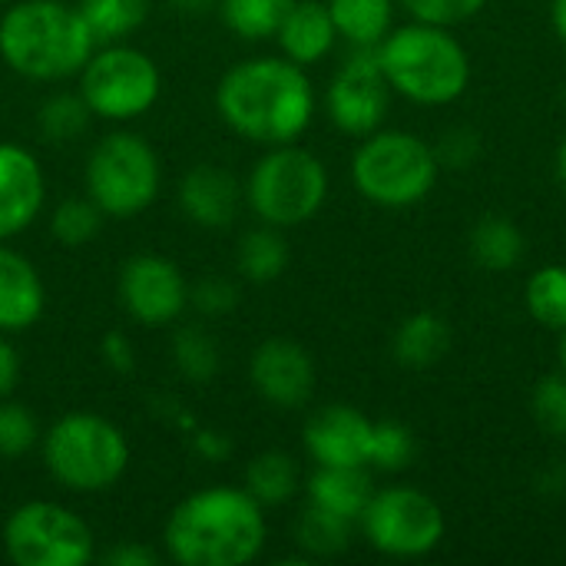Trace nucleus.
I'll list each match as a JSON object with an SVG mask.
<instances>
[{
	"instance_id": "nucleus-10",
	"label": "nucleus",
	"mask_w": 566,
	"mask_h": 566,
	"mask_svg": "<svg viewBox=\"0 0 566 566\" xmlns=\"http://www.w3.org/2000/svg\"><path fill=\"white\" fill-rule=\"evenodd\" d=\"M10 560L20 566H83L93 560L90 527L66 507L30 501L3 527Z\"/></svg>"
},
{
	"instance_id": "nucleus-34",
	"label": "nucleus",
	"mask_w": 566,
	"mask_h": 566,
	"mask_svg": "<svg viewBox=\"0 0 566 566\" xmlns=\"http://www.w3.org/2000/svg\"><path fill=\"white\" fill-rule=\"evenodd\" d=\"M531 415L537 428L557 441H566V375H547L531 391Z\"/></svg>"
},
{
	"instance_id": "nucleus-15",
	"label": "nucleus",
	"mask_w": 566,
	"mask_h": 566,
	"mask_svg": "<svg viewBox=\"0 0 566 566\" xmlns=\"http://www.w3.org/2000/svg\"><path fill=\"white\" fill-rule=\"evenodd\" d=\"M375 421L352 405H328L305 424V451L325 468H368Z\"/></svg>"
},
{
	"instance_id": "nucleus-12",
	"label": "nucleus",
	"mask_w": 566,
	"mask_h": 566,
	"mask_svg": "<svg viewBox=\"0 0 566 566\" xmlns=\"http://www.w3.org/2000/svg\"><path fill=\"white\" fill-rule=\"evenodd\" d=\"M325 106L332 123L348 136H368L381 129L388 106H391V86L381 73L375 50H355L342 70L332 76Z\"/></svg>"
},
{
	"instance_id": "nucleus-29",
	"label": "nucleus",
	"mask_w": 566,
	"mask_h": 566,
	"mask_svg": "<svg viewBox=\"0 0 566 566\" xmlns=\"http://www.w3.org/2000/svg\"><path fill=\"white\" fill-rule=\"evenodd\" d=\"M295 0H222V20L245 40L275 36Z\"/></svg>"
},
{
	"instance_id": "nucleus-43",
	"label": "nucleus",
	"mask_w": 566,
	"mask_h": 566,
	"mask_svg": "<svg viewBox=\"0 0 566 566\" xmlns=\"http://www.w3.org/2000/svg\"><path fill=\"white\" fill-rule=\"evenodd\" d=\"M551 23L557 40L566 46V0H551Z\"/></svg>"
},
{
	"instance_id": "nucleus-44",
	"label": "nucleus",
	"mask_w": 566,
	"mask_h": 566,
	"mask_svg": "<svg viewBox=\"0 0 566 566\" xmlns=\"http://www.w3.org/2000/svg\"><path fill=\"white\" fill-rule=\"evenodd\" d=\"M179 13H189V17H202L216 0H169Z\"/></svg>"
},
{
	"instance_id": "nucleus-32",
	"label": "nucleus",
	"mask_w": 566,
	"mask_h": 566,
	"mask_svg": "<svg viewBox=\"0 0 566 566\" xmlns=\"http://www.w3.org/2000/svg\"><path fill=\"white\" fill-rule=\"evenodd\" d=\"M90 123V106L83 96H50L40 109V133L50 143H70L76 139Z\"/></svg>"
},
{
	"instance_id": "nucleus-47",
	"label": "nucleus",
	"mask_w": 566,
	"mask_h": 566,
	"mask_svg": "<svg viewBox=\"0 0 566 566\" xmlns=\"http://www.w3.org/2000/svg\"><path fill=\"white\" fill-rule=\"evenodd\" d=\"M564 106H566V90H564Z\"/></svg>"
},
{
	"instance_id": "nucleus-14",
	"label": "nucleus",
	"mask_w": 566,
	"mask_h": 566,
	"mask_svg": "<svg viewBox=\"0 0 566 566\" xmlns=\"http://www.w3.org/2000/svg\"><path fill=\"white\" fill-rule=\"evenodd\" d=\"M249 375L255 391L275 408H302L315 391V361L289 338L262 342L252 355Z\"/></svg>"
},
{
	"instance_id": "nucleus-33",
	"label": "nucleus",
	"mask_w": 566,
	"mask_h": 566,
	"mask_svg": "<svg viewBox=\"0 0 566 566\" xmlns=\"http://www.w3.org/2000/svg\"><path fill=\"white\" fill-rule=\"evenodd\" d=\"M103 222V209L93 199H63L53 212L50 232L63 245H86Z\"/></svg>"
},
{
	"instance_id": "nucleus-31",
	"label": "nucleus",
	"mask_w": 566,
	"mask_h": 566,
	"mask_svg": "<svg viewBox=\"0 0 566 566\" xmlns=\"http://www.w3.org/2000/svg\"><path fill=\"white\" fill-rule=\"evenodd\" d=\"M415 434L408 424L401 421H375L371 428V458H368V468L375 471H405L411 461H415Z\"/></svg>"
},
{
	"instance_id": "nucleus-9",
	"label": "nucleus",
	"mask_w": 566,
	"mask_h": 566,
	"mask_svg": "<svg viewBox=\"0 0 566 566\" xmlns=\"http://www.w3.org/2000/svg\"><path fill=\"white\" fill-rule=\"evenodd\" d=\"M90 199L106 216H136L159 192V159L143 136L113 133L90 153L86 163Z\"/></svg>"
},
{
	"instance_id": "nucleus-25",
	"label": "nucleus",
	"mask_w": 566,
	"mask_h": 566,
	"mask_svg": "<svg viewBox=\"0 0 566 566\" xmlns=\"http://www.w3.org/2000/svg\"><path fill=\"white\" fill-rule=\"evenodd\" d=\"M245 491L262 504V507H279L295 497L298 491V468L289 454L282 451H265L259 454L249 471H245Z\"/></svg>"
},
{
	"instance_id": "nucleus-23",
	"label": "nucleus",
	"mask_w": 566,
	"mask_h": 566,
	"mask_svg": "<svg viewBox=\"0 0 566 566\" xmlns=\"http://www.w3.org/2000/svg\"><path fill=\"white\" fill-rule=\"evenodd\" d=\"M328 13L355 50H375L395 23V0H328Z\"/></svg>"
},
{
	"instance_id": "nucleus-11",
	"label": "nucleus",
	"mask_w": 566,
	"mask_h": 566,
	"mask_svg": "<svg viewBox=\"0 0 566 566\" xmlns=\"http://www.w3.org/2000/svg\"><path fill=\"white\" fill-rule=\"evenodd\" d=\"M80 96L103 119L143 116L159 96L156 63L133 46H106L93 53L80 76Z\"/></svg>"
},
{
	"instance_id": "nucleus-7",
	"label": "nucleus",
	"mask_w": 566,
	"mask_h": 566,
	"mask_svg": "<svg viewBox=\"0 0 566 566\" xmlns=\"http://www.w3.org/2000/svg\"><path fill=\"white\" fill-rule=\"evenodd\" d=\"M328 196V172L318 156L292 143L272 146L249 176L252 212L275 229H292L308 222Z\"/></svg>"
},
{
	"instance_id": "nucleus-36",
	"label": "nucleus",
	"mask_w": 566,
	"mask_h": 566,
	"mask_svg": "<svg viewBox=\"0 0 566 566\" xmlns=\"http://www.w3.org/2000/svg\"><path fill=\"white\" fill-rule=\"evenodd\" d=\"M398 3L411 13V20L441 23V27H458L488 7V0H398Z\"/></svg>"
},
{
	"instance_id": "nucleus-19",
	"label": "nucleus",
	"mask_w": 566,
	"mask_h": 566,
	"mask_svg": "<svg viewBox=\"0 0 566 566\" xmlns=\"http://www.w3.org/2000/svg\"><path fill=\"white\" fill-rule=\"evenodd\" d=\"M43 312V285L36 269L10 252L0 249V332H23Z\"/></svg>"
},
{
	"instance_id": "nucleus-27",
	"label": "nucleus",
	"mask_w": 566,
	"mask_h": 566,
	"mask_svg": "<svg viewBox=\"0 0 566 566\" xmlns=\"http://www.w3.org/2000/svg\"><path fill=\"white\" fill-rule=\"evenodd\" d=\"M76 10L96 43H116L146 20L149 0H83Z\"/></svg>"
},
{
	"instance_id": "nucleus-30",
	"label": "nucleus",
	"mask_w": 566,
	"mask_h": 566,
	"mask_svg": "<svg viewBox=\"0 0 566 566\" xmlns=\"http://www.w3.org/2000/svg\"><path fill=\"white\" fill-rule=\"evenodd\" d=\"M172 358H176V368L189 381H196V385L212 381V375L219 371V345L199 325H186V328L176 332V338H172Z\"/></svg>"
},
{
	"instance_id": "nucleus-48",
	"label": "nucleus",
	"mask_w": 566,
	"mask_h": 566,
	"mask_svg": "<svg viewBox=\"0 0 566 566\" xmlns=\"http://www.w3.org/2000/svg\"><path fill=\"white\" fill-rule=\"evenodd\" d=\"M0 3H3V0H0Z\"/></svg>"
},
{
	"instance_id": "nucleus-1",
	"label": "nucleus",
	"mask_w": 566,
	"mask_h": 566,
	"mask_svg": "<svg viewBox=\"0 0 566 566\" xmlns=\"http://www.w3.org/2000/svg\"><path fill=\"white\" fill-rule=\"evenodd\" d=\"M216 106L239 136L262 146H285L308 129L315 90L305 66L279 56H259L222 76Z\"/></svg>"
},
{
	"instance_id": "nucleus-20",
	"label": "nucleus",
	"mask_w": 566,
	"mask_h": 566,
	"mask_svg": "<svg viewBox=\"0 0 566 566\" xmlns=\"http://www.w3.org/2000/svg\"><path fill=\"white\" fill-rule=\"evenodd\" d=\"M375 494L371 474L368 468H325L318 464V471L308 478V504L325 507L338 517L348 521H361L368 501Z\"/></svg>"
},
{
	"instance_id": "nucleus-22",
	"label": "nucleus",
	"mask_w": 566,
	"mask_h": 566,
	"mask_svg": "<svg viewBox=\"0 0 566 566\" xmlns=\"http://www.w3.org/2000/svg\"><path fill=\"white\" fill-rule=\"evenodd\" d=\"M468 249L474 265H481L484 272H511L524 259V232L511 216L491 212L474 222Z\"/></svg>"
},
{
	"instance_id": "nucleus-13",
	"label": "nucleus",
	"mask_w": 566,
	"mask_h": 566,
	"mask_svg": "<svg viewBox=\"0 0 566 566\" xmlns=\"http://www.w3.org/2000/svg\"><path fill=\"white\" fill-rule=\"evenodd\" d=\"M186 282L182 272L159 255H136L123 265L119 298L123 308L143 325H166L179 318L186 308Z\"/></svg>"
},
{
	"instance_id": "nucleus-42",
	"label": "nucleus",
	"mask_w": 566,
	"mask_h": 566,
	"mask_svg": "<svg viewBox=\"0 0 566 566\" xmlns=\"http://www.w3.org/2000/svg\"><path fill=\"white\" fill-rule=\"evenodd\" d=\"M196 451L212 458V461H222L232 451V441L226 434H219V431H199L196 434Z\"/></svg>"
},
{
	"instance_id": "nucleus-6",
	"label": "nucleus",
	"mask_w": 566,
	"mask_h": 566,
	"mask_svg": "<svg viewBox=\"0 0 566 566\" xmlns=\"http://www.w3.org/2000/svg\"><path fill=\"white\" fill-rule=\"evenodd\" d=\"M46 471L70 491L96 494L113 488L126 464L129 444L116 424L96 415H66L60 418L43 441Z\"/></svg>"
},
{
	"instance_id": "nucleus-16",
	"label": "nucleus",
	"mask_w": 566,
	"mask_h": 566,
	"mask_svg": "<svg viewBox=\"0 0 566 566\" xmlns=\"http://www.w3.org/2000/svg\"><path fill=\"white\" fill-rule=\"evenodd\" d=\"M43 206V172L13 143H0V239L23 232Z\"/></svg>"
},
{
	"instance_id": "nucleus-24",
	"label": "nucleus",
	"mask_w": 566,
	"mask_h": 566,
	"mask_svg": "<svg viewBox=\"0 0 566 566\" xmlns=\"http://www.w3.org/2000/svg\"><path fill=\"white\" fill-rule=\"evenodd\" d=\"M352 531H355V521L308 504L295 521V544L305 557H335L348 551Z\"/></svg>"
},
{
	"instance_id": "nucleus-45",
	"label": "nucleus",
	"mask_w": 566,
	"mask_h": 566,
	"mask_svg": "<svg viewBox=\"0 0 566 566\" xmlns=\"http://www.w3.org/2000/svg\"><path fill=\"white\" fill-rule=\"evenodd\" d=\"M557 179H560V186L566 189V136L560 139V146H557Z\"/></svg>"
},
{
	"instance_id": "nucleus-18",
	"label": "nucleus",
	"mask_w": 566,
	"mask_h": 566,
	"mask_svg": "<svg viewBox=\"0 0 566 566\" xmlns=\"http://www.w3.org/2000/svg\"><path fill=\"white\" fill-rule=\"evenodd\" d=\"M279 46L285 53V60L298 63V66H312L318 60H325L338 40V30L332 23L328 3L322 0H295V7L289 10V17L279 27Z\"/></svg>"
},
{
	"instance_id": "nucleus-38",
	"label": "nucleus",
	"mask_w": 566,
	"mask_h": 566,
	"mask_svg": "<svg viewBox=\"0 0 566 566\" xmlns=\"http://www.w3.org/2000/svg\"><path fill=\"white\" fill-rule=\"evenodd\" d=\"M235 302H239L235 285L226 282V279H202V282L192 289V305H196L202 315H212V318L232 312Z\"/></svg>"
},
{
	"instance_id": "nucleus-5",
	"label": "nucleus",
	"mask_w": 566,
	"mask_h": 566,
	"mask_svg": "<svg viewBox=\"0 0 566 566\" xmlns=\"http://www.w3.org/2000/svg\"><path fill=\"white\" fill-rule=\"evenodd\" d=\"M441 163L434 146L408 129H375L352 156L355 189L381 209H411L438 186Z\"/></svg>"
},
{
	"instance_id": "nucleus-41",
	"label": "nucleus",
	"mask_w": 566,
	"mask_h": 566,
	"mask_svg": "<svg viewBox=\"0 0 566 566\" xmlns=\"http://www.w3.org/2000/svg\"><path fill=\"white\" fill-rule=\"evenodd\" d=\"M17 375H20V361H17V352L0 338V401L13 391L17 385Z\"/></svg>"
},
{
	"instance_id": "nucleus-46",
	"label": "nucleus",
	"mask_w": 566,
	"mask_h": 566,
	"mask_svg": "<svg viewBox=\"0 0 566 566\" xmlns=\"http://www.w3.org/2000/svg\"><path fill=\"white\" fill-rule=\"evenodd\" d=\"M560 371L566 375V328L560 332Z\"/></svg>"
},
{
	"instance_id": "nucleus-39",
	"label": "nucleus",
	"mask_w": 566,
	"mask_h": 566,
	"mask_svg": "<svg viewBox=\"0 0 566 566\" xmlns=\"http://www.w3.org/2000/svg\"><path fill=\"white\" fill-rule=\"evenodd\" d=\"M103 361H106L113 371H133V365H136L133 342H129L123 332H109V335L103 338Z\"/></svg>"
},
{
	"instance_id": "nucleus-40",
	"label": "nucleus",
	"mask_w": 566,
	"mask_h": 566,
	"mask_svg": "<svg viewBox=\"0 0 566 566\" xmlns=\"http://www.w3.org/2000/svg\"><path fill=\"white\" fill-rule=\"evenodd\" d=\"M103 564L109 566H153L156 564V551H149V547H143V544H119V547H113L106 557H103Z\"/></svg>"
},
{
	"instance_id": "nucleus-4",
	"label": "nucleus",
	"mask_w": 566,
	"mask_h": 566,
	"mask_svg": "<svg viewBox=\"0 0 566 566\" xmlns=\"http://www.w3.org/2000/svg\"><path fill=\"white\" fill-rule=\"evenodd\" d=\"M93 33L80 10L60 0H23L0 20V56L30 80H63L93 56Z\"/></svg>"
},
{
	"instance_id": "nucleus-28",
	"label": "nucleus",
	"mask_w": 566,
	"mask_h": 566,
	"mask_svg": "<svg viewBox=\"0 0 566 566\" xmlns=\"http://www.w3.org/2000/svg\"><path fill=\"white\" fill-rule=\"evenodd\" d=\"M527 312L537 325L551 332L566 328V265H544L527 279L524 289Z\"/></svg>"
},
{
	"instance_id": "nucleus-2",
	"label": "nucleus",
	"mask_w": 566,
	"mask_h": 566,
	"mask_svg": "<svg viewBox=\"0 0 566 566\" xmlns=\"http://www.w3.org/2000/svg\"><path fill=\"white\" fill-rule=\"evenodd\" d=\"M262 547V504L235 488H209L186 497L166 524V551L182 566H245Z\"/></svg>"
},
{
	"instance_id": "nucleus-26",
	"label": "nucleus",
	"mask_w": 566,
	"mask_h": 566,
	"mask_svg": "<svg viewBox=\"0 0 566 566\" xmlns=\"http://www.w3.org/2000/svg\"><path fill=\"white\" fill-rule=\"evenodd\" d=\"M289 265V245L275 226H262L239 242V272L249 282H275Z\"/></svg>"
},
{
	"instance_id": "nucleus-3",
	"label": "nucleus",
	"mask_w": 566,
	"mask_h": 566,
	"mask_svg": "<svg viewBox=\"0 0 566 566\" xmlns=\"http://www.w3.org/2000/svg\"><path fill=\"white\" fill-rule=\"evenodd\" d=\"M391 93L418 106H448L471 86V56L451 27L411 20L375 46Z\"/></svg>"
},
{
	"instance_id": "nucleus-21",
	"label": "nucleus",
	"mask_w": 566,
	"mask_h": 566,
	"mask_svg": "<svg viewBox=\"0 0 566 566\" xmlns=\"http://www.w3.org/2000/svg\"><path fill=\"white\" fill-rule=\"evenodd\" d=\"M395 361L411 371H424L438 365L451 348V328L434 312H415L408 315L395 332Z\"/></svg>"
},
{
	"instance_id": "nucleus-37",
	"label": "nucleus",
	"mask_w": 566,
	"mask_h": 566,
	"mask_svg": "<svg viewBox=\"0 0 566 566\" xmlns=\"http://www.w3.org/2000/svg\"><path fill=\"white\" fill-rule=\"evenodd\" d=\"M481 153V136L468 126H454L441 136V143L434 146V156L441 166L448 169H468Z\"/></svg>"
},
{
	"instance_id": "nucleus-8",
	"label": "nucleus",
	"mask_w": 566,
	"mask_h": 566,
	"mask_svg": "<svg viewBox=\"0 0 566 566\" xmlns=\"http://www.w3.org/2000/svg\"><path fill=\"white\" fill-rule=\"evenodd\" d=\"M358 524L365 541L378 554L395 560L428 557L431 551H438L448 531L441 504L431 494L408 484L375 491Z\"/></svg>"
},
{
	"instance_id": "nucleus-35",
	"label": "nucleus",
	"mask_w": 566,
	"mask_h": 566,
	"mask_svg": "<svg viewBox=\"0 0 566 566\" xmlns=\"http://www.w3.org/2000/svg\"><path fill=\"white\" fill-rule=\"evenodd\" d=\"M36 421L23 405L0 401V458H20L36 444Z\"/></svg>"
},
{
	"instance_id": "nucleus-17",
	"label": "nucleus",
	"mask_w": 566,
	"mask_h": 566,
	"mask_svg": "<svg viewBox=\"0 0 566 566\" xmlns=\"http://www.w3.org/2000/svg\"><path fill=\"white\" fill-rule=\"evenodd\" d=\"M182 212L202 229H226L239 212V182L222 166H196L179 182Z\"/></svg>"
}]
</instances>
